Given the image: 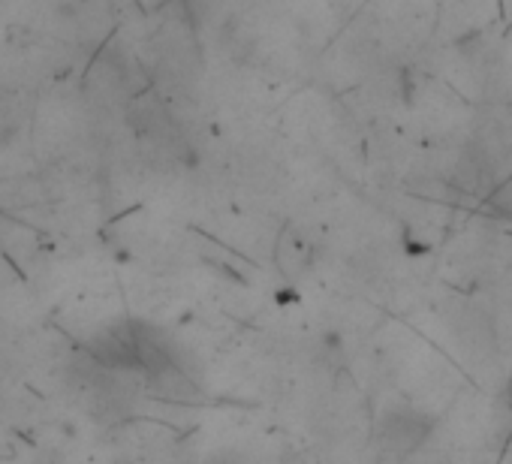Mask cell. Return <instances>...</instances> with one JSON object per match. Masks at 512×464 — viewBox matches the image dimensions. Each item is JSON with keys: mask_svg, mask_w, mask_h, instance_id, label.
Here are the masks:
<instances>
[{"mask_svg": "<svg viewBox=\"0 0 512 464\" xmlns=\"http://www.w3.org/2000/svg\"><path fill=\"white\" fill-rule=\"evenodd\" d=\"M0 380H4V365H0Z\"/></svg>", "mask_w": 512, "mask_h": 464, "instance_id": "3", "label": "cell"}, {"mask_svg": "<svg viewBox=\"0 0 512 464\" xmlns=\"http://www.w3.org/2000/svg\"><path fill=\"white\" fill-rule=\"evenodd\" d=\"M380 443L389 452H410L431 434V419L410 407H392L380 419Z\"/></svg>", "mask_w": 512, "mask_h": 464, "instance_id": "2", "label": "cell"}, {"mask_svg": "<svg viewBox=\"0 0 512 464\" xmlns=\"http://www.w3.org/2000/svg\"><path fill=\"white\" fill-rule=\"evenodd\" d=\"M85 356L94 359L109 374H142V356H139V344H136L133 323H121V326L100 329L88 341Z\"/></svg>", "mask_w": 512, "mask_h": 464, "instance_id": "1", "label": "cell"}]
</instances>
